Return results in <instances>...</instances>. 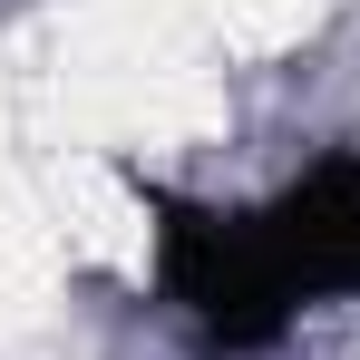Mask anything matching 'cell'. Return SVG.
<instances>
[{"label":"cell","mask_w":360,"mask_h":360,"mask_svg":"<svg viewBox=\"0 0 360 360\" xmlns=\"http://www.w3.org/2000/svg\"><path fill=\"white\" fill-rule=\"evenodd\" d=\"M146 273L205 360H263L302 311L360 302V146L311 156L253 205L146 195Z\"/></svg>","instance_id":"1"}]
</instances>
